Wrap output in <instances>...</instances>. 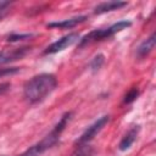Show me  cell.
<instances>
[{
	"instance_id": "obj_1",
	"label": "cell",
	"mask_w": 156,
	"mask_h": 156,
	"mask_svg": "<svg viewBox=\"0 0 156 156\" xmlns=\"http://www.w3.org/2000/svg\"><path fill=\"white\" fill-rule=\"evenodd\" d=\"M57 87V78L52 73H40L32 77L23 85V96L29 104H38L50 95Z\"/></svg>"
},
{
	"instance_id": "obj_2",
	"label": "cell",
	"mask_w": 156,
	"mask_h": 156,
	"mask_svg": "<svg viewBox=\"0 0 156 156\" xmlns=\"http://www.w3.org/2000/svg\"><path fill=\"white\" fill-rule=\"evenodd\" d=\"M72 118V112H65L60 121L55 124V127L50 130V133H48L40 141L35 143L34 145H32L29 149H27L24 152H22L18 156H40L43 155L45 151H48L49 149H51L52 146H55L62 134V132L65 130L67 123L71 121Z\"/></svg>"
},
{
	"instance_id": "obj_3",
	"label": "cell",
	"mask_w": 156,
	"mask_h": 156,
	"mask_svg": "<svg viewBox=\"0 0 156 156\" xmlns=\"http://www.w3.org/2000/svg\"><path fill=\"white\" fill-rule=\"evenodd\" d=\"M132 26V22L130 21H127V20H123V21H119L117 23H113L112 26L107 27V28H101V29H94L91 32H89L88 34H85L84 37H82L78 41V46L79 48H83V46H87L89 44H93V43H96V41H102V40H106V39H110L112 38L115 34L129 28Z\"/></svg>"
},
{
	"instance_id": "obj_4",
	"label": "cell",
	"mask_w": 156,
	"mask_h": 156,
	"mask_svg": "<svg viewBox=\"0 0 156 156\" xmlns=\"http://www.w3.org/2000/svg\"><path fill=\"white\" fill-rule=\"evenodd\" d=\"M108 121H110V116L108 115H105V116H101L100 118H98L94 123H91L80 134V136L74 141V145H78V144H89L102 130V128L108 123Z\"/></svg>"
},
{
	"instance_id": "obj_5",
	"label": "cell",
	"mask_w": 156,
	"mask_h": 156,
	"mask_svg": "<svg viewBox=\"0 0 156 156\" xmlns=\"http://www.w3.org/2000/svg\"><path fill=\"white\" fill-rule=\"evenodd\" d=\"M80 39V35L76 32L73 33H68L67 35H63L62 38L57 39L56 41H54L52 44H50L45 50H44V55H51V54H56L60 52L65 49H67L68 46H72L73 44L78 43Z\"/></svg>"
},
{
	"instance_id": "obj_6",
	"label": "cell",
	"mask_w": 156,
	"mask_h": 156,
	"mask_svg": "<svg viewBox=\"0 0 156 156\" xmlns=\"http://www.w3.org/2000/svg\"><path fill=\"white\" fill-rule=\"evenodd\" d=\"M30 51V48L28 46H22V48H16V49H7V50H1L0 51V68L16 60L23 58L28 52Z\"/></svg>"
},
{
	"instance_id": "obj_7",
	"label": "cell",
	"mask_w": 156,
	"mask_h": 156,
	"mask_svg": "<svg viewBox=\"0 0 156 156\" xmlns=\"http://www.w3.org/2000/svg\"><path fill=\"white\" fill-rule=\"evenodd\" d=\"M87 20H88L87 16H76V17L67 18V20H63V21H60V22L48 23L46 27L48 28H57V29H71V28H74L78 24L85 22Z\"/></svg>"
},
{
	"instance_id": "obj_8",
	"label": "cell",
	"mask_w": 156,
	"mask_h": 156,
	"mask_svg": "<svg viewBox=\"0 0 156 156\" xmlns=\"http://www.w3.org/2000/svg\"><path fill=\"white\" fill-rule=\"evenodd\" d=\"M128 5L127 1H104L98 4L94 7V13L95 15H102L106 12H111V11H116V10H121L123 7H126Z\"/></svg>"
},
{
	"instance_id": "obj_9",
	"label": "cell",
	"mask_w": 156,
	"mask_h": 156,
	"mask_svg": "<svg viewBox=\"0 0 156 156\" xmlns=\"http://www.w3.org/2000/svg\"><path fill=\"white\" fill-rule=\"evenodd\" d=\"M155 44H156V35H155V33H151L150 37H147L145 40H143L140 43V45L136 48V51H135L136 57L138 58L146 57L155 48Z\"/></svg>"
},
{
	"instance_id": "obj_10",
	"label": "cell",
	"mask_w": 156,
	"mask_h": 156,
	"mask_svg": "<svg viewBox=\"0 0 156 156\" xmlns=\"http://www.w3.org/2000/svg\"><path fill=\"white\" fill-rule=\"evenodd\" d=\"M139 130H140V127L139 126H134L133 128H130L124 134V136L121 139V141L118 144V150L119 151H127L128 149H130L132 145L134 144V141L136 140V136L139 134Z\"/></svg>"
},
{
	"instance_id": "obj_11",
	"label": "cell",
	"mask_w": 156,
	"mask_h": 156,
	"mask_svg": "<svg viewBox=\"0 0 156 156\" xmlns=\"http://www.w3.org/2000/svg\"><path fill=\"white\" fill-rule=\"evenodd\" d=\"M94 149L90 144H78L74 145V150L71 156H93Z\"/></svg>"
},
{
	"instance_id": "obj_12",
	"label": "cell",
	"mask_w": 156,
	"mask_h": 156,
	"mask_svg": "<svg viewBox=\"0 0 156 156\" xmlns=\"http://www.w3.org/2000/svg\"><path fill=\"white\" fill-rule=\"evenodd\" d=\"M104 62H105V56H104L102 54H98V55H95V56L91 58L90 63H89V68H90V71H91L93 73L98 72V71L102 67Z\"/></svg>"
},
{
	"instance_id": "obj_13",
	"label": "cell",
	"mask_w": 156,
	"mask_h": 156,
	"mask_svg": "<svg viewBox=\"0 0 156 156\" xmlns=\"http://www.w3.org/2000/svg\"><path fill=\"white\" fill-rule=\"evenodd\" d=\"M33 37V34L32 33H21V34H18V33H13V34H10L9 37H7V41H10V43H16V41H20V40H24V39H30Z\"/></svg>"
},
{
	"instance_id": "obj_14",
	"label": "cell",
	"mask_w": 156,
	"mask_h": 156,
	"mask_svg": "<svg viewBox=\"0 0 156 156\" xmlns=\"http://www.w3.org/2000/svg\"><path fill=\"white\" fill-rule=\"evenodd\" d=\"M138 96H139V89L133 88V89H130V90L124 95L123 102H124V104H132L134 100H136Z\"/></svg>"
},
{
	"instance_id": "obj_15",
	"label": "cell",
	"mask_w": 156,
	"mask_h": 156,
	"mask_svg": "<svg viewBox=\"0 0 156 156\" xmlns=\"http://www.w3.org/2000/svg\"><path fill=\"white\" fill-rule=\"evenodd\" d=\"M11 6H12V2H10V1H1L0 2V21L7 16Z\"/></svg>"
},
{
	"instance_id": "obj_16",
	"label": "cell",
	"mask_w": 156,
	"mask_h": 156,
	"mask_svg": "<svg viewBox=\"0 0 156 156\" xmlns=\"http://www.w3.org/2000/svg\"><path fill=\"white\" fill-rule=\"evenodd\" d=\"M20 72L18 67H1L0 68V78L7 77V76H12Z\"/></svg>"
},
{
	"instance_id": "obj_17",
	"label": "cell",
	"mask_w": 156,
	"mask_h": 156,
	"mask_svg": "<svg viewBox=\"0 0 156 156\" xmlns=\"http://www.w3.org/2000/svg\"><path fill=\"white\" fill-rule=\"evenodd\" d=\"M11 89V83L5 82V83H0V95L6 94L9 90Z\"/></svg>"
},
{
	"instance_id": "obj_18",
	"label": "cell",
	"mask_w": 156,
	"mask_h": 156,
	"mask_svg": "<svg viewBox=\"0 0 156 156\" xmlns=\"http://www.w3.org/2000/svg\"><path fill=\"white\" fill-rule=\"evenodd\" d=\"M1 156H5V155H1Z\"/></svg>"
}]
</instances>
